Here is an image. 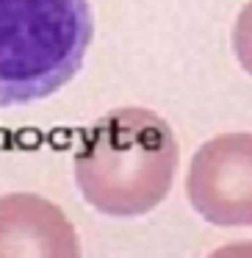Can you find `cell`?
<instances>
[{
  "label": "cell",
  "instance_id": "obj_1",
  "mask_svg": "<svg viewBox=\"0 0 252 258\" xmlns=\"http://www.w3.org/2000/svg\"><path fill=\"white\" fill-rule=\"evenodd\" d=\"M177 139L150 108H117L84 133L75 183L94 211L117 219L144 216L167 200L177 172Z\"/></svg>",
  "mask_w": 252,
  "mask_h": 258
},
{
  "label": "cell",
  "instance_id": "obj_2",
  "mask_svg": "<svg viewBox=\"0 0 252 258\" xmlns=\"http://www.w3.org/2000/svg\"><path fill=\"white\" fill-rule=\"evenodd\" d=\"M91 45L86 0H0V108L56 95Z\"/></svg>",
  "mask_w": 252,
  "mask_h": 258
},
{
  "label": "cell",
  "instance_id": "obj_3",
  "mask_svg": "<svg viewBox=\"0 0 252 258\" xmlns=\"http://www.w3.org/2000/svg\"><path fill=\"white\" fill-rule=\"evenodd\" d=\"M186 195L219 228H252V133H222L191 158Z\"/></svg>",
  "mask_w": 252,
  "mask_h": 258
},
{
  "label": "cell",
  "instance_id": "obj_4",
  "mask_svg": "<svg viewBox=\"0 0 252 258\" xmlns=\"http://www.w3.org/2000/svg\"><path fill=\"white\" fill-rule=\"evenodd\" d=\"M0 258H81V239L56 203L11 192L0 197Z\"/></svg>",
  "mask_w": 252,
  "mask_h": 258
},
{
  "label": "cell",
  "instance_id": "obj_5",
  "mask_svg": "<svg viewBox=\"0 0 252 258\" xmlns=\"http://www.w3.org/2000/svg\"><path fill=\"white\" fill-rule=\"evenodd\" d=\"M233 50H236L238 64L244 67V72L252 78V0L241 8V14L233 28Z\"/></svg>",
  "mask_w": 252,
  "mask_h": 258
},
{
  "label": "cell",
  "instance_id": "obj_6",
  "mask_svg": "<svg viewBox=\"0 0 252 258\" xmlns=\"http://www.w3.org/2000/svg\"><path fill=\"white\" fill-rule=\"evenodd\" d=\"M208 258H252V242H233L213 250Z\"/></svg>",
  "mask_w": 252,
  "mask_h": 258
}]
</instances>
